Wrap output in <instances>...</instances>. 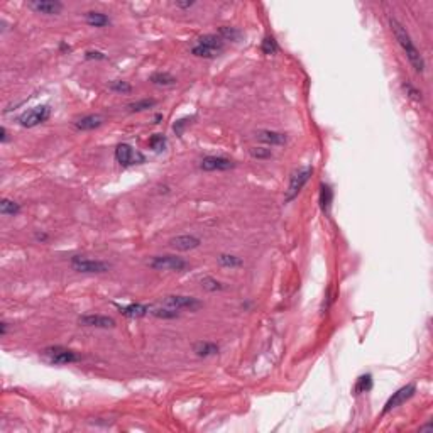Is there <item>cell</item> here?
<instances>
[{"mask_svg": "<svg viewBox=\"0 0 433 433\" xmlns=\"http://www.w3.org/2000/svg\"><path fill=\"white\" fill-rule=\"evenodd\" d=\"M200 282H202V288L207 290V291H212V293H215V291H222L225 286L222 284L220 281H217L215 277H210V276H205L200 279Z\"/></svg>", "mask_w": 433, "mask_h": 433, "instance_id": "obj_27", "label": "cell"}, {"mask_svg": "<svg viewBox=\"0 0 433 433\" xmlns=\"http://www.w3.org/2000/svg\"><path fill=\"white\" fill-rule=\"evenodd\" d=\"M108 88L112 92H117V93H130L132 92V86L127 83V81H120V80H115L108 85Z\"/></svg>", "mask_w": 433, "mask_h": 433, "instance_id": "obj_31", "label": "cell"}, {"mask_svg": "<svg viewBox=\"0 0 433 433\" xmlns=\"http://www.w3.org/2000/svg\"><path fill=\"white\" fill-rule=\"evenodd\" d=\"M27 6L38 14H44V16H58L63 11V4L56 2V0H33Z\"/></svg>", "mask_w": 433, "mask_h": 433, "instance_id": "obj_11", "label": "cell"}, {"mask_svg": "<svg viewBox=\"0 0 433 433\" xmlns=\"http://www.w3.org/2000/svg\"><path fill=\"white\" fill-rule=\"evenodd\" d=\"M103 124V117L98 115V113H90V115H85L78 118V120L75 122V127L78 130H93L97 129V127H100Z\"/></svg>", "mask_w": 433, "mask_h": 433, "instance_id": "obj_15", "label": "cell"}, {"mask_svg": "<svg viewBox=\"0 0 433 433\" xmlns=\"http://www.w3.org/2000/svg\"><path fill=\"white\" fill-rule=\"evenodd\" d=\"M218 34H220L222 41H237V39H240V31L235 29V27H220Z\"/></svg>", "mask_w": 433, "mask_h": 433, "instance_id": "obj_28", "label": "cell"}, {"mask_svg": "<svg viewBox=\"0 0 433 433\" xmlns=\"http://www.w3.org/2000/svg\"><path fill=\"white\" fill-rule=\"evenodd\" d=\"M193 350L198 357H210V355H217L220 347L213 342H198V344H195Z\"/></svg>", "mask_w": 433, "mask_h": 433, "instance_id": "obj_20", "label": "cell"}, {"mask_svg": "<svg viewBox=\"0 0 433 433\" xmlns=\"http://www.w3.org/2000/svg\"><path fill=\"white\" fill-rule=\"evenodd\" d=\"M430 430H431V425H426V426L420 428V431H430Z\"/></svg>", "mask_w": 433, "mask_h": 433, "instance_id": "obj_40", "label": "cell"}, {"mask_svg": "<svg viewBox=\"0 0 433 433\" xmlns=\"http://www.w3.org/2000/svg\"><path fill=\"white\" fill-rule=\"evenodd\" d=\"M197 44L198 46H203L207 49H212L215 51L217 54L223 49V41L220 36H215V34H205V36H200L197 39Z\"/></svg>", "mask_w": 433, "mask_h": 433, "instance_id": "obj_17", "label": "cell"}, {"mask_svg": "<svg viewBox=\"0 0 433 433\" xmlns=\"http://www.w3.org/2000/svg\"><path fill=\"white\" fill-rule=\"evenodd\" d=\"M151 83L158 85V86H171L176 83V78L170 73H163V71H158V73H153L151 75Z\"/></svg>", "mask_w": 433, "mask_h": 433, "instance_id": "obj_21", "label": "cell"}, {"mask_svg": "<svg viewBox=\"0 0 433 433\" xmlns=\"http://www.w3.org/2000/svg\"><path fill=\"white\" fill-rule=\"evenodd\" d=\"M200 244H202V240L195 235H178V237H175V239L170 240V245L176 250L197 249V247H200Z\"/></svg>", "mask_w": 433, "mask_h": 433, "instance_id": "obj_13", "label": "cell"}, {"mask_svg": "<svg viewBox=\"0 0 433 433\" xmlns=\"http://www.w3.org/2000/svg\"><path fill=\"white\" fill-rule=\"evenodd\" d=\"M71 267L76 272H83V274H100V272H107L110 269V264L98 261V259L75 256L71 257Z\"/></svg>", "mask_w": 433, "mask_h": 433, "instance_id": "obj_3", "label": "cell"}, {"mask_svg": "<svg viewBox=\"0 0 433 433\" xmlns=\"http://www.w3.org/2000/svg\"><path fill=\"white\" fill-rule=\"evenodd\" d=\"M332 203H334V190H332L330 185L323 183L320 186V207H322V210H323L325 215L330 213Z\"/></svg>", "mask_w": 433, "mask_h": 433, "instance_id": "obj_18", "label": "cell"}, {"mask_svg": "<svg viewBox=\"0 0 433 433\" xmlns=\"http://www.w3.org/2000/svg\"><path fill=\"white\" fill-rule=\"evenodd\" d=\"M175 6L180 9H190L195 6V2H175Z\"/></svg>", "mask_w": 433, "mask_h": 433, "instance_id": "obj_37", "label": "cell"}, {"mask_svg": "<svg viewBox=\"0 0 433 433\" xmlns=\"http://www.w3.org/2000/svg\"><path fill=\"white\" fill-rule=\"evenodd\" d=\"M191 53H193L195 56L205 58V59H213V58L218 56L215 51H212V49H207V48H203V46H198V44H195V46L191 48Z\"/></svg>", "mask_w": 433, "mask_h": 433, "instance_id": "obj_30", "label": "cell"}, {"mask_svg": "<svg viewBox=\"0 0 433 433\" xmlns=\"http://www.w3.org/2000/svg\"><path fill=\"white\" fill-rule=\"evenodd\" d=\"M313 175V168L312 166H302L298 168L296 171H293V175L290 178V185H288V190H286V195H284V203L291 202L298 197V193L303 190V186L308 183V180L312 178Z\"/></svg>", "mask_w": 433, "mask_h": 433, "instance_id": "obj_2", "label": "cell"}, {"mask_svg": "<svg viewBox=\"0 0 433 433\" xmlns=\"http://www.w3.org/2000/svg\"><path fill=\"white\" fill-rule=\"evenodd\" d=\"M85 58L86 59H107V56L103 54L102 51H93V49H90V51L85 53Z\"/></svg>", "mask_w": 433, "mask_h": 433, "instance_id": "obj_35", "label": "cell"}, {"mask_svg": "<svg viewBox=\"0 0 433 433\" xmlns=\"http://www.w3.org/2000/svg\"><path fill=\"white\" fill-rule=\"evenodd\" d=\"M389 27H391V31H393L394 38H396V41H398L401 49H403L404 54H406L409 65L414 68V71L416 73L425 71V59H423L420 49L414 46V43H413L411 36L408 34L406 27L401 24V22L396 21L394 17H389Z\"/></svg>", "mask_w": 433, "mask_h": 433, "instance_id": "obj_1", "label": "cell"}, {"mask_svg": "<svg viewBox=\"0 0 433 433\" xmlns=\"http://www.w3.org/2000/svg\"><path fill=\"white\" fill-rule=\"evenodd\" d=\"M163 305L173 310H190V312H197L202 308V302L193 296H185V295H170L164 296Z\"/></svg>", "mask_w": 433, "mask_h": 433, "instance_id": "obj_6", "label": "cell"}, {"mask_svg": "<svg viewBox=\"0 0 433 433\" xmlns=\"http://www.w3.org/2000/svg\"><path fill=\"white\" fill-rule=\"evenodd\" d=\"M256 137L261 140V142L269 144V146H282L288 140V137H286L284 134L276 132V130H259L256 132Z\"/></svg>", "mask_w": 433, "mask_h": 433, "instance_id": "obj_14", "label": "cell"}, {"mask_svg": "<svg viewBox=\"0 0 433 433\" xmlns=\"http://www.w3.org/2000/svg\"><path fill=\"white\" fill-rule=\"evenodd\" d=\"M80 325L85 327H95V328H113L115 327V320L112 317L105 315H83L78 318Z\"/></svg>", "mask_w": 433, "mask_h": 433, "instance_id": "obj_12", "label": "cell"}, {"mask_svg": "<svg viewBox=\"0 0 433 433\" xmlns=\"http://www.w3.org/2000/svg\"><path fill=\"white\" fill-rule=\"evenodd\" d=\"M414 393H416V386L414 384H406L403 387H399L396 393H393V396H389V399L386 401L384 408H382V414L389 413L391 409H396L399 408L401 404H404L408 399H411Z\"/></svg>", "mask_w": 433, "mask_h": 433, "instance_id": "obj_8", "label": "cell"}, {"mask_svg": "<svg viewBox=\"0 0 433 433\" xmlns=\"http://www.w3.org/2000/svg\"><path fill=\"white\" fill-rule=\"evenodd\" d=\"M151 315L156 318H163V320H175V318L180 317V313H178V310L164 307V308H153Z\"/></svg>", "mask_w": 433, "mask_h": 433, "instance_id": "obj_25", "label": "cell"}, {"mask_svg": "<svg viewBox=\"0 0 433 433\" xmlns=\"http://www.w3.org/2000/svg\"><path fill=\"white\" fill-rule=\"evenodd\" d=\"M149 146L151 149H154L156 153H163L166 149V137L163 134H154L151 139H149Z\"/></svg>", "mask_w": 433, "mask_h": 433, "instance_id": "obj_29", "label": "cell"}, {"mask_svg": "<svg viewBox=\"0 0 433 433\" xmlns=\"http://www.w3.org/2000/svg\"><path fill=\"white\" fill-rule=\"evenodd\" d=\"M0 334H2V335L7 334V323H6V322L0 323Z\"/></svg>", "mask_w": 433, "mask_h": 433, "instance_id": "obj_39", "label": "cell"}, {"mask_svg": "<svg viewBox=\"0 0 433 433\" xmlns=\"http://www.w3.org/2000/svg\"><path fill=\"white\" fill-rule=\"evenodd\" d=\"M372 389V376L371 374H362L357 379L354 386V393L355 394H362V393H369Z\"/></svg>", "mask_w": 433, "mask_h": 433, "instance_id": "obj_23", "label": "cell"}, {"mask_svg": "<svg viewBox=\"0 0 433 433\" xmlns=\"http://www.w3.org/2000/svg\"><path fill=\"white\" fill-rule=\"evenodd\" d=\"M115 159L122 166H132V164L144 163V156L130 148L129 144H118L115 149Z\"/></svg>", "mask_w": 433, "mask_h": 433, "instance_id": "obj_9", "label": "cell"}, {"mask_svg": "<svg viewBox=\"0 0 433 433\" xmlns=\"http://www.w3.org/2000/svg\"><path fill=\"white\" fill-rule=\"evenodd\" d=\"M235 166V163L223 156H207L202 159L200 168L203 171H229Z\"/></svg>", "mask_w": 433, "mask_h": 433, "instance_id": "obj_10", "label": "cell"}, {"mask_svg": "<svg viewBox=\"0 0 433 433\" xmlns=\"http://www.w3.org/2000/svg\"><path fill=\"white\" fill-rule=\"evenodd\" d=\"M218 264L223 267H240L244 264V261L240 257L234 256V254H220L218 256Z\"/></svg>", "mask_w": 433, "mask_h": 433, "instance_id": "obj_24", "label": "cell"}, {"mask_svg": "<svg viewBox=\"0 0 433 433\" xmlns=\"http://www.w3.org/2000/svg\"><path fill=\"white\" fill-rule=\"evenodd\" d=\"M261 49H262L264 54H274V53L277 51V44H276L274 38H271V36H266V38H264V41H262V44H261Z\"/></svg>", "mask_w": 433, "mask_h": 433, "instance_id": "obj_32", "label": "cell"}, {"mask_svg": "<svg viewBox=\"0 0 433 433\" xmlns=\"http://www.w3.org/2000/svg\"><path fill=\"white\" fill-rule=\"evenodd\" d=\"M185 125H186V120H180V122H176V124H175V127H173V129H175V132H176V134H181V129H183Z\"/></svg>", "mask_w": 433, "mask_h": 433, "instance_id": "obj_36", "label": "cell"}, {"mask_svg": "<svg viewBox=\"0 0 433 433\" xmlns=\"http://www.w3.org/2000/svg\"><path fill=\"white\" fill-rule=\"evenodd\" d=\"M250 156L256 158V159H269L272 158V153L271 149H266V148H250Z\"/></svg>", "mask_w": 433, "mask_h": 433, "instance_id": "obj_33", "label": "cell"}, {"mask_svg": "<svg viewBox=\"0 0 433 433\" xmlns=\"http://www.w3.org/2000/svg\"><path fill=\"white\" fill-rule=\"evenodd\" d=\"M49 115H51V108H49L48 105H39V107H34V108H31V110L24 112L22 115H19L17 122H19L22 127L31 129V127H36V125L43 124V122H46Z\"/></svg>", "mask_w": 433, "mask_h": 433, "instance_id": "obj_5", "label": "cell"}, {"mask_svg": "<svg viewBox=\"0 0 433 433\" xmlns=\"http://www.w3.org/2000/svg\"><path fill=\"white\" fill-rule=\"evenodd\" d=\"M118 312L125 317H130V318H140V317H146L148 313H151V308L148 305H140V303H130L127 307H117Z\"/></svg>", "mask_w": 433, "mask_h": 433, "instance_id": "obj_16", "label": "cell"}, {"mask_svg": "<svg viewBox=\"0 0 433 433\" xmlns=\"http://www.w3.org/2000/svg\"><path fill=\"white\" fill-rule=\"evenodd\" d=\"M85 21L88 26L92 27H105L110 24V19L108 16H105L103 12H97V11H90L85 14Z\"/></svg>", "mask_w": 433, "mask_h": 433, "instance_id": "obj_19", "label": "cell"}, {"mask_svg": "<svg viewBox=\"0 0 433 433\" xmlns=\"http://www.w3.org/2000/svg\"><path fill=\"white\" fill-rule=\"evenodd\" d=\"M149 267L156 271H185L188 269V262L176 256H154L149 259Z\"/></svg>", "mask_w": 433, "mask_h": 433, "instance_id": "obj_4", "label": "cell"}, {"mask_svg": "<svg viewBox=\"0 0 433 433\" xmlns=\"http://www.w3.org/2000/svg\"><path fill=\"white\" fill-rule=\"evenodd\" d=\"M43 355L48 357V361L51 364H59V366H65V364H73L80 361V355L73 352L70 349L65 347H48L43 350Z\"/></svg>", "mask_w": 433, "mask_h": 433, "instance_id": "obj_7", "label": "cell"}, {"mask_svg": "<svg viewBox=\"0 0 433 433\" xmlns=\"http://www.w3.org/2000/svg\"><path fill=\"white\" fill-rule=\"evenodd\" d=\"M21 212V205L14 200H9V198H4L0 202V213L2 215H7V217H14Z\"/></svg>", "mask_w": 433, "mask_h": 433, "instance_id": "obj_22", "label": "cell"}, {"mask_svg": "<svg viewBox=\"0 0 433 433\" xmlns=\"http://www.w3.org/2000/svg\"><path fill=\"white\" fill-rule=\"evenodd\" d=\"M403 86H404V90H406V93H408L413 100H416V102H421V92H418V90L414 88V86L409 85V83H404Z\"/></svg>", "mask_w": 433, "mask_h": 433, "instance_id": "obj_34", "label": "cell"}, {"mask_svg": "<svg viewBox=\"0 0 433 433\" xmlns=\"http://www.w3.org/2000/svg\"><path fill=\"white\" fill-rule=\"evenodd\" d=\"M154 105H156V100L144 98V100H137V102L129 103L127 108H129V112H144V110H148V108H153Z\"/></svg>", "mask_w": 433, "mask_h": 433, "instance_id": "obj_26", "label": "cell"}, {"mask_svg": "<svg viewBox=\"0 0 433 433\" xmlns=\"http://www.w3.org/2000/svg\"><path fill=\"white\" fill-rule=\"evenodd\" d=\"M0 142H7V129L6 127H2V129H0Z\"/></svg>", "mask_w": 433, "mask_h": 433, "instance_id": "obj_38", "label": "cell"}]
</instances>
